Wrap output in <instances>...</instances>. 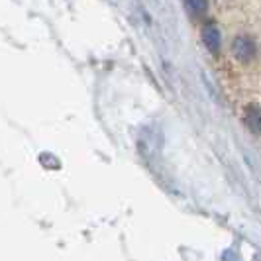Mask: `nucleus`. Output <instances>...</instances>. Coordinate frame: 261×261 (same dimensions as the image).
Here are the masks:
<instances>
[{"label": "nucleus", "mask_w": 261, "mask_h": 261, "mask_svg": "<svg viewBox=\"0 0 261 261\" xmlns=\"http://www.w3.org/2000/svg\"><path fill=\"white\" fill-rule=\"evenodd\" d=\"M232 51L234 55L242 61V63H248L251 61L253 57H255V43H253V39L248 38V36H240V38L234 39V43H232Z\"/></svg>", "instance_id": "1"}, {"label": "nucleus", "mask_w": 261, "mask_h": 261, "mask_svg": "<svg viewBox=\"0 0 261 261\" xmlns=\"http://www.w3.org/2000/svg\"><path fill=\"white\" fill-rule=\"evenodd\" d=\"M202 41H204V45H206V49L210 53H218L220 51V43H222L220 30L214 24H206L202 28Z\"/></svg>", "instance_id": "2"}, {"label": "nucleus", "mask_w": 261, "mask_h": 261, "mask_svg": "<svg viewBox=\"0 0 261 261\" xmlns=\"http://www.w3.org/2000/svg\"><path fill=\"white\" fill-rule=\"evenodd\" d=\"M244 120H246V126H248L255 136H261V106L259 105L246 106Z\"/></svg>", "instance_id": "3"}, {"label": "nucleus", "mask_w": 261, "mask_h": 261, "mask_svg": "<svg viewBox=\"0 0 261 261\" xmlns=\"http://www.w3.org/2000/svg\"><path fill=\"white\" fill-rule=\"evenodd\" d=\"M185 4H187L189 12L193 14V16H204L206 8H208L206 0H185Z\"/></svg>", "instance_id": "4"}]
</instances>
